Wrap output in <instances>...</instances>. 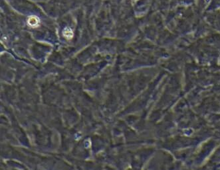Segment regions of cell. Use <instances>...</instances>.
<instances>
[{"mask_svg": "<svg viewBox=\"0 0 220 170\" xmlns=\"http://www.w3.org/2000/svg\"><path fill=\"white\" fill-rule=\"evenodd\" d=\"M28 24L32 27H37L39 24V19L36 16H31L28 19Z\"/></svg>", "mask_w": 220, "mask_h": 170, "instance_id": "cell-1", "label": "cell"}, {"mask_svg": "<svg viewBox=\"0 0 220 170\" xmlns=\"http://www.w3.org/2000/svg\"><path fill=\"white\" fill-rule=\"evenodd\" d=\"M62 34H63L65 38L68 40L71 39L74 35L73 32H72V30L69 28V27H67V28L64 29L63 31H62Z\"/></svg>", "mask_w": 220, "mask_h": 170, "instance_id": "cell-2", "label": "cell"}, {"mask_svg": "<svg viewBox=\"0 0 220 170\" xmlns=\"http://www.w3.org/2000/svg\"><path fill=\"white\" fill-rule=\"evenodd\" d=\"M133 1H136V0H133Z\"/></svg>", "mask_w": 220, "mask_h": 170, "instance_id": "cell-3", "label": "cell"}]
</instances>
